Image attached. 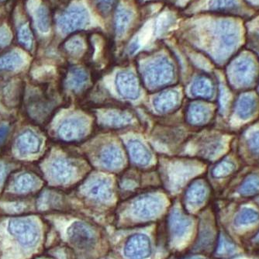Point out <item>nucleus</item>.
Returning a JSON list of instances; mask_svg holds the SVG:
<instances>
[{"mask_svg":"<svg viewBox=\"0 0 259 259\" xmlns=\"http://www.w3.org/2000/svg\"><path fill=\"white\" fill-rule=\"evenodd\" d=\"M173 67L166 58H158L147 65L144 72L145 82L149 87L165 85L173 78Z\"/></svg>","mask_w":259,"mask_h":259,"instance_id":"1","label":"nucleus"},{"mask_svg":"<svg viewBox=\"0 0 259 259\" xmlns=\"http://www.w3.org/2000/svg\"><path fill=\"white\" fill-rule=\"evenodd\" d=\"M9 231L23 246L35 245L39 239V229L37 225L28 218L13 219L9 224Z\"/></svg>","mask_w":259,"mask_h":259,"instance_id":"2","label":"nucleus"},{"mask_svg":"<svg viewBox=\"0 0 259 259\" xmlns=\"http://www.w3.org/2000/svg\"><path fill=\"white\" fill-rule=\"evenodd\" d=\"M90 22L87 9L81 6L70 7L58 18V25L61 30L68 33L83 28Z\"/></svg>","mask_w":259,"mask_h":259,"instance_id":"3","label":"nucleus"},{"mask_svg":"<svg viewBox=\"0 0 259 259\" xmlns=\"http://www.w3.org/2000/svg\"><path fill=\"white\" fill-rule=\"evenodd\" d=\"M68 236L70 241L81 249L90 248L97 241L95 231L84 223L73 224L68 229Z\"/></svg>","mask_w":259,"mask_h":259,"instance_id":"4","label":"nucleus"},{"mask_svg":"<svg viewBox=\"0 0 259 259\" xmlns=\"http://www.w3.org/2000/svg\"><path fill=\"white\" fill-rule=\"evenodd\" d=\"M164 207V203L159 197L146 196L137 199L133 205V213L141 219H151L158 216Z\"/></svg>","mask_w":259,"mask_h":259,"instance_id":"5","label":"nucleus"},{"mask_svg":"<svg viewBox=\"0 0 259 259\" xmlns=\"http://www.w3.org/2000/svg\"><path fill=\"white\" fill-rule=\"evenodd\" d=\"M151 251V242L145 234H135L125 244V255L129 259L147 258Z\"/></svg>","mask_w":259,"mask_h":259,"instance_id":"6","label":"nucleus"},{"mask_svg":"<svg viewBox=\"0 0 259 259\" xmlns=\"http://www.w3.org/2000/svg\"><path fill=\"white\" fill-rule=\"evenodd\" d=\"M116 85L119 93L124 98L136 100L139 97V84L132 72H119L116 75Z\"/></svg>","mask_w":259,"mask_h":259,"instance_id":"7","label":"nucleus"},{"mask_svg":"<svg viewBox=\"0 0 259 259\" xmlns=\"http://www.w3.org/2000/svg\"><path fill=\"white\" fill-rule=\"evenodd\" d=\"M88 128L87 120L78 117L68 119L59 127L58 134L65 141H74L82 138Z\"/></svg>","mask_w":259,"mask_h":259,"instance_id":"8","label":"nucleus"},{"mask_svg":"<svg viewBox=\"0 0 259 259\" xmlns=\"http://www.w3.org/2000/svg\"><path fill=\"white\" fill-rule=\"evenodd\" d=\"M168 224L171 235L176 238H184L190 232L192 227L191 220L182 214L177 209L172 211L170 215Z\"/></svg>","mask_w":259,"mask_h":259,"instance_id":"9","label":"nucleus"},{"mask_svg":"<svg viewBox=\"0 0 259 259\" xmlns=\"http://www.w3.org/2000/svg\"><path fill=\"white\" fill-rule=\"evenodd\" d=\"M85 193L100 201H107L112 196L111 187L107 180H94L85 188Z\"/></svg>","mask_w":259,"mask_h":259,"instance_id":"10","label":"nucleus"},{"mask_svg":"<svg viewBox=\"0 0 259 259\" xmlns=\"http://www.w3.org/2000/svg\"><path fill=\"white\" fill-rule=\"evenodd\" d=\"M51 171L53 178L61 183H68L74 176L73 166L68 161L61 158L52 162Z\"/></svg>","mask_w":259,"mask_h":259,"instance_id":"11","label":"nucleus"},{"mask_svg":"<svg viewBox=\"0 0 259 259\" xmlns=\"http://www.w3.org/2000/svg\"><path fill=\"white\" fill-rule=\"evenodd\" d=\"M180 101V94L176 90L163 92L154 100V107L158 112L169 111L177 106Z\"/></svg>","mask_w":259,"mask_h":259,"instance_id":"12","label":"nucleus"},{"mask_svg":"<svg viewBox=\"0 0 259 259\" xmlns=\"http://www.w3.org/2000/svg\"><path fill=\"white\" fill-rule=\"evenodd\" d=\"M127 146L132 159L136 164L147 165L151 161V153L141 141L132 140L128 142Z\"/></svg>","mask_w":259,"mask_h":259,"instance_id":"13","label":"nucleus"},{"mask_svg":"<svg viewBox=\"0 0 259 259\" xmlns=\"http://www.w3.org/2000/svg\"><path fill=\"white\" fill-rule=\"evenodd\" d=\"M101 161L107 168L116 169L123 164V157L117 147L110 145L103 150L101 154Z\"/></svg>","mask_w":259,"mask_h":259,"instance_id":"14","label":"nucleus"},{"mask_svg":"<svg viewBox=\"0 0 259 259\" xmlns=\"http://www.w3.org/2000/svg\"><path fill=\"white\" fill-rule=\"evenodd\" d=\"M40 148V141L34 134L27 132L19 137L17 148L21 154L29 155L37 152Z\"/></svg>","mask_w":259,"mask_h":259,"instance_id":"15","label":"nucleus"},{"mask_svg":"<svg viewBox=\"0 0 259 259\" xmlns=\"http://www.w3.org/2000/svg\"><path fill=\"white\" fill-rule=\"evenodd\" d=\"M206 197V188L203 186V185L199 183L191 186L186 193V201L188 204L192 206H197L201 204Z\"/></svg>","mask_w":259,"mask_h":259,"instance_id":"16","label":"nucleus"},{"mask_svg":"<svg viewBox=\"0 0 259 259\" xmlns=\"http://www.w3.org/2000/svg\"><path fill=\"white\" fill-rule=\"evenodd\" d=\"M101 120L107 126H112V127H121L128 124L132 119L125 113L110 112L103 115Z\"/></svg>","mask_w":259,"mask_h":259,"instance_id":"17","label":"nucleus"},{"mask_svg":"<svg viewBox=\"0 0 259 259\" xmlns=\"http://www.w3.org/2000/svg\"><path fill=\"white\" fill-rule=\"evenodd\" d=\"M132 12L130 11L125 7H119L116 11V18H115V27L116 33L122 35L129 27L130 23L132 21Z\"/></svg>","mask_w":259,"mask_h":259,"instance_id":"18","label":"nucleus"},{"mask_svg":"<svg viewBox=\"0 0 259 259\" xmlns=\"http://www.w3.org/2000/svg\"><path fill=\"white\" fill-rule=\"evenodd\" d=\"M87 72L81 68H73L70 70L68 76V85L74 90L82 88L87 83Z\"/></svg>","mask_w":259,"mask_h":259,"instance_id":"19","label":"nucleus"},{"mask_svg":"<svg viewBox=\"0 0 259 259\" xmlns=\"http://www.w3.org/2000/svg\"><path fill=\"white\" fill-rule=\"evenodd\" d=\"M259 219V214L254 209H244L234 219V225L237 227L248 226L255 224Z\"/></svg>","mask_w":259,"mask_h":259,"instance_id":"20","label":"nucleus"},{"mask_svg":"<svg viewBox=\"0 0 259 259\" xmlns=\"http://www.w3.org/2000/svg\"><path fill=\"white\" fill-rule=\"evenodd\" d=\"M208 114L206 107L201 105H193L188 112V120L193 124H199L207 120Z\"/></svg>","mask_w":259,"mask_h":259,"instance_id":"21","label":"nucleus"},{"mask_svg":"<svg viewBox=\"0 0 259 259\" xmlns=\"http://www.w3.org/2000/svg\"><path fill=\"white\" fill-rule=\"evenodd\" d=\"M191 93L196 97H210L212 94V87L210 82L203 78L196 80L192 85Z\"/></svg>","mask_w":259,"mask_h":259,"instance_id":"22","label":"nucleus"},{"mask_svg":"<svg viewBox=\"0 0 259 259\" xmlns=\"http://www.w3.org/2000/svg\"><path fill=\"white\" fill-rule=\"evenodd\" d=\"M23 63L21 55L18 53H11L0 58V69L15 70Z\"/></svg>","mask_w":259,"mask_h":259,"instance_id":"23","label":"nucleus"},{"mask_svg":"<svg viewBox=\"0 0 259 259\" xmlns=\"http://www.w3.org/2000/svg\"><path fill=\"white\" fill-rule=\"evenodd\" d=\"M35 183V179L30 175H22L16 181L15 189L19 193H25L34 188Z\"/></svg>","mask_w":259,"mask_h":259,"instance_id":"24","label":"nucleus"},{"mask_svg":"<svg viewBox=\"0 0 259 259\" xmlns=\"http://www.w3.org/2000/svg\"><path fill=\"white\" fill-rule=\"evenodd\" d=\"M37 27L40 29V31H49L50 28V16H49V10L45 7L39 8L37 14Z\"/></svg>","mask_w":259,"mask_h":259,"instance_id":"25","label":"nucleus"},{"mask_svg":"<svg viewBox=\"0 0 259 259\" xmlns=\"http://www.w3.org/2000/svg\"><path fill=\"white\" fill-rule=\"evenodd\" d=\"M236 251V246L230 241L226 237L221 235L218 245V254L221 255H231Z\"/></svg>","mask_w":259,"mask_h":259,"instance_id":"26","label":"nucleus"},{"mask_svg":"<svg viewBox=\"0 0 259 259\" xmlns=\"http://www.w3.org/2000/svg\"><path fill=\"white\" fill-rule=\"evenodd\" d=\"M253 109H254V100L252 99L245 97L240 100L238 104V113L244 118L249 116L253 113Z\"/></svg>","mask_w":259,"mask_h":259,"instance_id":"27","label":"nucleus"},{"mask_svg":"<svg viewBox=\"0 0 259 259\" xmlns=\"http://www.w3.org/2000/svg\"><path fill=\"white\" fill-rule=\"evenodd\" d=\"M236 4V0H213L209 3V8L210 10H222L235 7Z\"/></svg>","mask_w":259,"mask_h":259,"instance_id":"28","label":"nucleus"},{"mask_svg":"<svg viewBox=\"0 0 259 259\" xmlns=\"http://www.w3.org/2000/svg\"><path fill=\"white\" fill-rule=\"evenodd\" d=\"M19 40L26 48H30L32 45V36L30 29L27 27H22L19 32Z\"/></svg>","mask_w":259,"mask_h":259,"instance_id":"29","label":"nucleus"},{"mask_svg":"<svg viewBox=\"0 0 259 259\" xmlns=\"http://www.w3.org/2000/svg\"><path fill=\"white\" fill-rule=\"evenodd\" d=\"M67 49L72 55H76L81 53V51L83 50V43L81 39L73 38L67 44Z\"/></svg>","mask_w":259,"mask_h":259,"instance_id":"30","label":"nucleus"},{"mask_svg":"<svg viewBox=\"0 0 259 259\" xmlns=\"http://www.w3.org/2000/svg\"><path fill=\"white\" fill-rule=\"evenodd\" d=\"M259 190V180H251L247 182L241 188V193L244 195L253 194Z\"/></svg>","mask_w":259,"mask_h":259,"instance_id":"31","label":"nucleus"},{"mask_svg":"<svg viewBox=\"0 0 259 259\" xmlns=\"http://www.w3.org/2000/svg\"><path fill=\"white\" fill-rule=\"evenodd\" d=\"M116 0H96L97 7L102 14H108L113 8Z\"/></svg>","mask_w":259,"mask_h":259,"instance_id":"32","label":"nucleus"},{"mask_svg":"<svg viewBox=\"0 0 259 259\" xmlns=\"http://www.w3.org/2000/svg\"><path fill=\"white\" fill-rule=\"evenodd\" d=\"M213 238V232L211 229H203L200 235V240H199V245L201 247H204L206 244H209L212 241Z\"/></svg>","mask_w":259,"mask_h":259,"instance_id":"33","label":"nucleus"},{"mask_svg":"<svg viewBox=\"0 0 259 259\" xmlns=\"http://www.w3.org/2000/svg\"><path fill=\"white\" fill-rule=\"evenodd\" d=\"M10 37L9 32L6 29L0 30V49L6 46L10 40Z\"/></svg>","mask_w":259,"mask_h":259,"instance_id":"34","label":"nucleus"},{"mask_svg":"<svg viewBox=\"0 0 259 259\" xmlns=\"http://www.w3.org/2000/svg\"><path fill=\"white\" fill-rule=\"evenodd\" d=\"M8 132V127L7 126H4L0 127V144L2 143L4 140L5 139Z\"/></svg>","mask_w":259,"mask_h":259,"instance_id":"35","label":"nucleus"},{"mask_svg":"<svg viewBox=\"0 0 259 259\" xmlns=\"http://www.w3.org/2000/svg\"><path fill=\"white\" fill-rule=\"evenodd\" d=\"M4 176H5V168L3 164H0V186L4 182Z\"/></svg>","mask_w":259,"mask_h":259,"instance_id":"36","label":"nucleus"},{"mask_svg":"<svg viewBox=\"0 0 259 259\" xmlns=\"http://www.w3.org/2000/svg\"><path fill=\"white\" fill-rule=\"evenodd\" d=\"M254 241H255V242L259 243V232L258 234H257V235H256L255 238H254Z\"/></svg>","mask_w":259,"mask_h":259,"instance_id":"37","label":"nucleus"}]
</instances>
